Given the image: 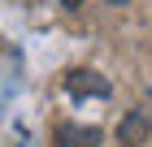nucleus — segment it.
Masks as SVG:
<instances>
[{
    "mask_svg": "<svg viewBox=\"0 0 152 147\" xmlns=\"http://www.w3.org/2000/svg\"><path fill=\"white\" fill-rule=\"evenodd\" d=\"M148 130H152V121L143 113H130L126 121H122V130H117V138H122V143H143V138H148Z\"/></svg>",
    "mask_w": 152,
    "mask_h": 147,
    "instance_id": "3",
    "label": "nucleus"
},
{
    "mask_svg": "<svg viewBox=\"0 0 152 147\" xmlns=\"http://www.w3.org/2000/svg\"><path fill=\"white\" fill-rule=\"evenodd\" d=\"M57 138H61V147H100V130L96 125H61Z\"/></svg>",
    "mask_w": 152,
    "mask_h": 147,
    "instance_id": "2",
    "label": "nucleus"
},
{
    "mask_svg": "<svg viewBox=\"0 0 152 147\" xmlns=\"http://www.w3.org/2000/svg\"><path fill=\"white\" fill-rule=\"evenodd\" d=\"M65 91H70V95H78V100H83V95H100V100H104L113 87H109L96 69H74L70 78H65Z\"/></svg>",
    "mask_w": 152,
    "mask_h": 147,
    "instance_id": "1",
    "label": "nucleus"
},
{
    "mask_svg": "<svg viewBox=\"0 0 152 147\" xmlns=\"http://www.w3.org/2000/svg\"><path fill=\"white\" fill-rule=\"evenodd\" d=\"M104 4H126V0H104Z\"/></svg>",
    "mask_w": 152,
    "mask_h": 147,
    "instance_id": "5",
    "label": "nucleus"
},
{
    "mask_svg": "<svg viewBox=\"0 0 152 147\" xmlns=\"http://www.w3.org/2000/svg\"><path fill=\"white\" fill-rule=\"evenodd\" d=\"M61 4H65V9H78V4H83V0H61Z\"/></svg>",
    "mask_w": 152,
    "mask_h": 147,
    "instance_id": "4",
    "label": "nucleus"
}]
</instances>
